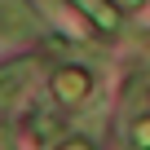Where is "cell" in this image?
<instances>
[{
	"label": "cell",
	"mask_w": 150,
	"mask_h": 150,
	"mask_svg": "<svg viewBox=\"0 0 150 150\" xmlns=\"http://www.w3.org/2000/svg\"><path fill=\"white\" fill-rule=\"evenodd\" d=\"M119 5H124V9H137V5H141V0H119Z\"/></svg>",
	"instance_id": "cell-7"
},
{
	"label": "cell",
	"mask_w": 150,
	"mask_h": 150,
	"mask_svg": "<svg viewBox=\"0 0 150 150\" xmlns=\"http://www.w3.org/2000/svg\"><path fill=\"white\" fill-rule=\"evenodd\" d=\"M75 9H80L97 31H119V9L110 5V0H71Z\"/></svg>",
	"instance_id": "cell-3"
},
{
	"label": "cell",
	"mask_w": 150,
	"mask_h": 150,
	"mask_svg": "<svg viewBox=\"0 0 150 150\" xmlns=\"http://www.w3.org/2000/svg\"><path fill=\"white\" fill-rule=\"evenodd\" d=\"M128 132H132V137H128V141H132V150H150V115H137Z\"/></svg>",
	"instance_id": "cell-5"
},
{
	"label": "cell",
	"mask_w": 150,
	"mask_h": 150,
	"mask_svg": "<svg viewBox=\"0 0 150 150\" xmlns=\"http://www.w3.org/2000/svg\"><path fill=\"white\" fill-rule=\"evenodd\" d=\"M27 80H31V62H13V66L0 71V106L18 102V97H22V88H27Z\"/></svg>",
	"instance_id": "cell-4"
},
{
	"label": "cell",
	"mask_w": 150,
	"mask_h": 150,
	"mask_svg": "<svg viewBox=\"0 0 150 150\" xmlns=\"http://www.w3.org/2000/svg\"><path fill=\"white\" fill-rule=\"evenodd\" d=\"M57 150H93L88 141H66V146H57Z\"/></svg>",
	"instance_id": "cell-6"
},
{
	"label": "cell",
	"mask_w": 150,
	"mask_h": 150,
	"mask_svg": "<svg viewBox=\"0 0 150 150\" xmlns=\"http://www.w3.org/2000/svg\"><path fill=\"white\" fill-rule=\"evenodd\" d=\"M88 93H93V75H88L84 66H62V71L53 75V97H57L62 106H80Z\"/></svg>",
	"instance_id": "cell-1"
},
{
	"label": "cell",
	"mask_w": 150,
	"mask_h": 150,
	"mask_svg": "<svg viewBox=\"0 0 150 150\" xmlns=\"http://www.w3.org/2000/svg\"><path fill=\"white\" fill-rule=\"evenodd\" d=\"M0 31L5 35H31V31H40V18L27 0H0Z\"/></svg>",
	"instance_id": "cell-2"
}]
</instances>
